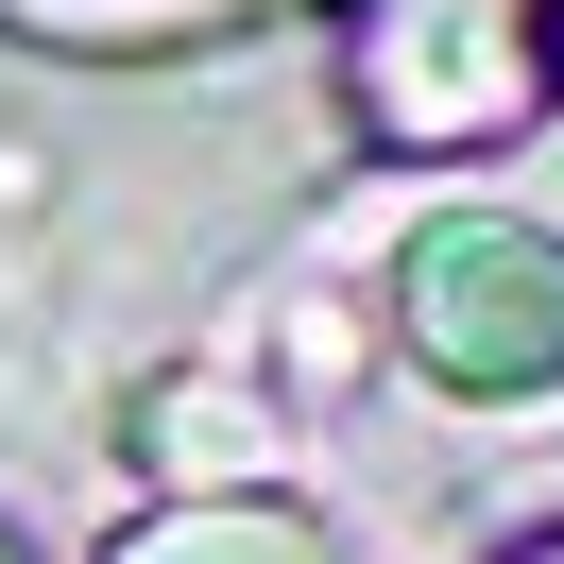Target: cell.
Instances as JSON below:
<instances>
[{
  "label": "cell",
  "instance_id": "cell-1",
  "mask_svg": "<svg viewBox=\"0 0 564 564\" xmlns=\"http://www.w3.org/2000/svg\"><path fill=\"white\" fill-rule=\"evenodd\" d=\"M377 343L445 411H547L564 393V223L530 206H427L377 274Z\"/></svg>",
  "mask_w": 564,
  "mask_h": 564
},
{
  "label": "cell",
  "instance_id": "cell-2",
  "mask_svg": "<svg viewBox=\"0 0 564 564\" xmlns=\"http://www.w3.org/2000/svg\"><path fill=\"white\" fill-rule=\"evenodd\" d=\"M343 104L377 154H496L564 120V0H343Z\"/></svg>",
  "mask_w": 564,
  "mask_h": 564
},
{
  "label": "cell",
  "instance_id": "cell-3",
  "mask_svg": "<svg viewBox=\"0 0 564 564\" xmlns=\"http://www.w3.org/2000/svg\"><path fill=\"white\" fill-rule=\"evenodd\" d=\"M104 564H359V547H343L291 479H188V496H154Z\"/></svg>",
  "mask_w": 564,
  "mask_h": 564
},
{
  "label": "cell",
  "instance_id": "cell-4",
  "mask_svg": "<svg viewBox=\"0 0 564 564\" xmlns=\"http://www.w3.org/2000/svg\"><path fill=\"white\" fill-rule=\"evenodd\" d=\"M138 462H154V496H188V479H274V427L223 411V377H172L138 411Z\"/></svg>",
  "mask_w": 564,
  "mask_h": 564
},
{
  "label": "cell",
  "instance_id": "cell-5",
  "mask_svg": "<svg viewBox=\"0 0 564 564\" xmlns=\"http://www.w3.org/2000/svg\"><path fill=\"white\" fill-rule=\"evenodd\" d=\"M343 359H359V308H291V377L343 393Z\"/></svg>",
  "mask_w": 564,
  "mask_h": 564
},
{
  "label": "cell",
  "instance_id": "cell-6",
  "mask_svg": "<svg viewBox=\"0 0 564 564\" xmlns=\"http://www.w3.org/2000/svg\"><path fill=\"white\" fill-rule=\"evenodd\" d=\"M496 564H564V530H530V547H496Z\"/></svg>",
  "mask_w": 564,
  "mask_h": 564
},
{
  "label": "cell",
  "instance_id": "cell-7",
  "mask_svg": "<svg viewBox=\"0 0 564 564\" xmlns=\"http://www.w3.org/2000/svg\"><path fill=\"white\" fill-rule=\"evenodd\" d=\"M0 564H35V547H18V530H0Z\"/></svg>",
  "mask_w": 564,
  "mask_h": 564
}]
</instances>
